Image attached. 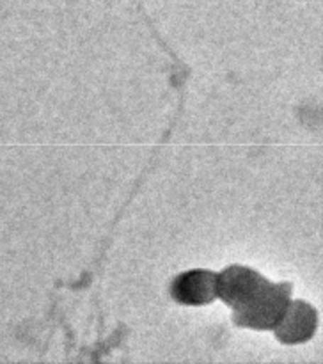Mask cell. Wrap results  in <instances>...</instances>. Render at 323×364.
<instances>
[{
	"label": "cell",
	"instance_id": "cell-4",
	"mask_svg": "<svg viewBox=\"0 0 323 364\" xmlns=\"http://www.w3.org/2000/svg\"><path fill=\"white\" fill-rule=\"evenodd\" d=\"M316 326H318V315L314 308L307 302H290L286 313L279 320L273 331H275L277 340L283 343L295 345L304 343L314 334Z\"/></svg>",
	"mask_w": 323,
	"mask_h": 364
},
{
	"label": "cell",
	"instance_id": "cell-1",
	"mask_svg": "<svg viewBox=\"0 0 323 364\" xmlns=\"http://www.w3.org/2000/svg\"><path fill=\"white\" fill-rule=\"evenodd\" d=\"M290 291L291 287L288 283L273 284L266 281L247 304L234 309V322L252 329H273L286 313L290 304Z\"/></svg>",
	"mask_w": 323,
	"mask_h": 364
},
{
	"label": "cell",
	"instance_id": "cell-2",
	"mask_svg": "<svg viewBox=\"0 0 323 364\" xmlns=\"http://www.w3.org/2000/svg\"><path fill=\"white\" fill-rule=\"evenodd\" d=\"M266 283L263 276L247 267L233 265L217 276V295L233 309L247 304Z\"/></svg>",
	"mask_w": 323,
	"mask_h": 364
},
{
	"label": "cell",
	"instance_id": "cell-3",
	"mask_svg": "<svg viewBox=\"0 0 323 364\" xmlns=\"http://www.w3.org/2000/svg\"><path fill=\"white\" fill-rule=\"evenodd\" d=\"M173 299L185 306H204L217 297V274L209 270H188L180 274L170 287Z\"/></svg>",
	"mask_w": 323,
	"mask_h": 364
}]
</instances>
